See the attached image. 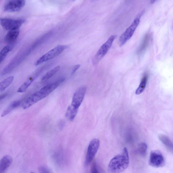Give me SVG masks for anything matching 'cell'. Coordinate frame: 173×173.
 Returning a JSON list of instances; mask_svg holds the SVG:
<instances>
[{
  "mask_svg": "<svg viewBox=\"0 0 173 173\" xmlns=\"http://www.w3.org/2000/svg\"><path fill=\"white\" fill-rule=\"evenodd\" d=\"M65 80L62 78L56 82L48 84L43 87L40 90L32 94L25 100L23 104V108L26 109L41 100L44 99L57 88Z\"/></svg>",
  "mask_w": 173,
  "mask_h": 173,
  "instance_id": "obj_1",
  "label": "cell"
},
{
  "mask_svg": "<svg viewBox=\"0 0 173 173\" xmlns=\"http://www.w3.org/2000/svg\"><path fill=\"white\" fill-rule=\"evenodd\" d=\"M129 157L128 150L124 147L122 151L110 160L108 167V172L111 173L122 172L128 167Z\"/></svg>",
  "mask_w": 173,
  "mask_h": 173,
  "instance_id": "obj_2",
  "label": "cell"
},
{
  "mask_svg": "<svg viewBox=\"0 0 173 173\" xmlns=\"http://www.w3.org/2000/svg\"><path fill=\"white\" fill-rule=\"evenodd\" d=\"M87 91V87L82 86L79 88L75 92L72 98V104L67 109L78 113L79 108L82 104Z\"/></svg>",
  "mask_w": 173,
  "mask_h": 173,
  "instance_id": "obj_3",
  "label": "cell"
},
{
  "mask_svg": "<svg viewBox=\"0 0 173 173\" xmlns=\"http://www.w3.org/2000/svg\"><path fill=\"white\" fill-rule=\"evenodd\" d=\"M67 48V46L65 45H60L57 46L38 60L35 62V65H39L43 63L57 57L62 53Z\"/></svg>",
  "mask_w": 173,
  "mask_h": 173,
  "instance_id": "obj_4",
  "label": "cell"
},
{
  "mask_svg": "<svg viewBox=\"0 0 173 173\" xmlns=\"http://www.w3.org/2000/svg\"><path fill=\"white\" fill-rule=\"evenodd\" d=\"M142 13H141V14L139 15L135 19L130 26L121 36L119 41V44L120 47H122L132 37L138 26Z\"/></svg>",
  "mask_w": 173,
  "mask_h": 173,
  "instance_id": "obj_5",
  "label": "cell"
},
{
  "mask_svg": "<svg viewBox=\"0 0 173 173\" xmlns=\"http://www.w3.org/2000/svg\"><path fill=\"white\" fill-rule=\"evenodd\" d=\"M99 145L100 141L98 139H93L90 141L88 147L85 166H88L92 161L98 151Z\"/></svg>",
  "mask_w": 173,
  "mask_h": 173,
  "instance_id": "obj_6",
  "label": "cell"
},
{
  "mask_svg": "<svg viewBox=\"0 0 173 173\" xmlns=\"http://www.w3.org/2000/svg\"><path fill=\"white\" fill-rule=\"evenodd\" d=\"M115 38L116 36L115 35L110 36L107 41L101 46L93 58V62L94 64H97L106 55L111 48Z\"/></svg>",
  "mask_w": 173,
  "mask_h": 173,
  "instance_id": "obj_7",
  "label": "cell"
},
{
  "mask_svg": "<svg viewBox=\"0 0 173 173\" xmlns=\"http://www.w3.org/2000/svg\"><path fill=\"white\" fill-rule=\"evenodd\" d=\"M24 22V19H18L7 18L0 19V23L2 27L6 30L8 31L19 28Z\"/></svg>",
  "mask_w": 173,
  "mask_h": 173,
  "instance_id": "obj_8",
  "label": "cell"
},
{
  "mask_svg": "<svg viewBox=\"0 0 173 173\" xmlns=\"http://www.w3.org/2000/svg\"><path fill=\"white\" fill-rule=\"evenodd\" d=\"M165 159L162 154L158 150L152 151L150 153L149 164L153 167H161L164 166Z\"/></svg>",
  "mask_w": 173,
  "mask_h": 173,
  "instance_id": "obj_9",
  "label": "cell"
},
{
  "mask_svg": "<svg viewBox=\"0 0 173 173\" xmlns=\"http://www.w3.org/2000/svg\"><path fill=\"white\" fill-rule=\"evenodd\" d=\"M25 0H9L4 6L6 12H15L20 11L24 8Z\"/></svg>",
  "mask_w": 173,
  "mask_h": 173,
  "instance_id": "obj_10",
  "label": "cell"
},
{
  "mask_svg": "<svg viewBox=\"0 0 173 173\" xmlns=\"http://www.w3.org/2000/svg\"><path fill=\"white\" fill-rule=\"evenodd\" d=\"M44 69V68L43 67L39 69L38 70H37L36 72L31 75L26 82L19 88L17 91V92L22 93L25 92L28 87L30 86V85L34 82V81L37 78L40 74L42 72Z\"/></svg>",
  "mask_w": 173,
  "mask_h": 173,
  "instance_id": "obj_11",
  "label": "cell"
},
{
  "mask_svg": "<svg viewBox=\"0 0 173 173\" xmlns=\"http://www.w3.org/2000/svg\"><path fill=\"white\" fill-rule=\"evenodd\" d=\"M13 161L11 157L6 155L2 158L0 161V173H3L9 168Z\"/></svg>",
  "mask_w": 173,
  "mask_h": 173,
  "instance_id": "obj_12",
  "label": "cell"
},
{
  "mask_svg": "<svg viewBox=\"0 0 173 173\" xmlns=\"http://www.w3.org/2000/svg\"><path fill=\"white\" fill-rule=\"evenodd\" d=\"M19 29L9 31L5 37V41L10 44H12L16 40L19 35Z\"/></svg>",
  "mask_w": 173,
  "mask_h": 173,
  "instance_id": "obj_13",
  "label": "cell"
},
{
  "mask_svg": "<svg viewBox=\"0 0 173 173\" xmlns=\"http://www.w3.org/2000/svg\"><path fill=\"white\" fill-rule=\"evenodd\" d=\"M158 138L163 144L168 151L173 153V145L172 142L167 136L163 134H160Z\"/></svg>",
  "mask_w": 173,
  "mask_h": 173,
  "instance_id": "obj_14",
  "label": "cell"
},
{
  "mask_svg": "<svg viewBox=\"0 0 173 173\" xmlns=\"http://www.w3.org/2000/svg\"><path fill=\"white\" fill-rule=\"evenodd\" d=\"M148 79V74L146 73L143 76L139 86L137 89L135 93L137 95H139L142 93L145 88Z\"/></svg>",
  "mask_w": 173,
  "mask_h": 173,
  "instance_id": "obj_15",
  "label": "cell"
},
{
  "mask_svg": "<svg viewBox=\"0 0 173 173\" xmlns=\"http://www.w3.org/2000/svg\"><path fill=\"white\" fill-rule=\"evenodd\" d=\"M21 104V101H15L13 102L1 114V117H3L7 115L12 110L19 106Z\"/></svg>",
  "mask_w": 173,
  "mask_h": 173,
  "instance_id": "obj_16",
  "label": "cell"
},
{
  "mask_svg": "<svg viewBox=\"0 0 173 173\" xmlns=\"http://www.w3.org/2000/svg\"><path fill=\"white\" fill-rule=\"evenodd\" d=\"M14 79L13 76H10L4 79L0 83V93L3 92L12 84Z\"/></svg>",
  "mask_w": 173,
  "mask_h": 173,
  "instance_id": "obj_17",
  "label": "cell"
},
{
  "mask_svg": "<svg viewBox=\"0 0 173 173\" xmlns=\"http://www.w3.org/2000/svg\"><path fill=\"white\" fill-rule=\"evenodd\" d=\"M60 68V66H58L53 68V69L49 70L43 76L41 79V81L42 82H46L57 73V72L59 71Z\"/></svg>",
  "mask_w": 173,
  "mask_h": 173,
  "instance_id": "obj_18",
  "label": "cell"
},
{
  "mask_svg": "<svg viewBox=\"0 0 173 173\" xmlns=\"http://www.w3.org/2000/svg\"><path fill=\"white\" fill-rule=\"evenodd\" d=\"M150 39V35L149 34H147L146 35L142 43L139 47V49L138 51V53H141L145 51L146 49L149 45Z\"/></svg>",
  "mask_w": 173,
  "mask_h": 173,
  "instance_id": "obj_19",
  "label": "cell"
},
{
  "mask_svg": "<svg viewBox=\"0 0 173 173\" xmlns=\"http://www.w3.org/2000/svg\"><path fill=\"white\" fill-rule=\"evenodd\" d=\"M12 48L11 46L8 45L4 47L0 52V64L5 59L8 54L12 50Z\"/></svg>",
  "mask_w": 173,
  "mask_h": 173,
  "instance_id": "obj_20",
  "label": "cell"
},
{
  "mask_svg": "<svg viewBox=\"0 0 173 173\" xmlns=\"http://www.w3.org/2000/svg\"><path fill=\"white\" fill-rule=\"evenodd\" d=\"M147 146L145 142H141L139 144L138 147L137 151L139 155L142 156H145L147 154Z\"/></svg>",
  "mask_w": 173,
  "mask_h": 173,
  "instance_id": "obj_21",
  "label": "cell"
},
{
  "mask_svg": "<svg viewBox=\"0 0 173 173\" xmlns=\"http://www.w3.org/2000/svg\"><path fill=\"white\" fill-rule=\"evenodd\" d=\"M38 170L39 172L40 173H49L51 172L49 168L44 166H40L38 168Z\"/></svg>",
  "mask_w": 173,
  "mask_h": 173,
  "instance_id": "obj_22",
  "label": "cell"
},
{
  "mask_svg": "<svg viewBox=\"0 0 173 173\" xmlns=\"http://www.w3.org/2000/svg\"><path fill=\"white\" fill-rule=\"evenodd\" d=\"M91 172L92 173H98L99 172L98 171L97 164L95 162H94L93 165L92 166L91 168Z\"/></svg>",
  "mask_w": 173,
  "mask_h": 173,
  "instance_id": "obj_23",
  "label": "cell"
},
{
  "mask_svg": "<svg viewBox=\"0 0 173 173\" xmlns=\"http://www.w3.org/2000/svg\"><path fill=\"white\" fill-rule=\"evenodd\" d=\"M80 65H77L75 66L74 67V68H73L72 74L73 75L75 73L76 71V70H78L79 68H80Z\"/></svg>",
  "mask_w": 173,
  "mask_h": 173,
  "instance_id": "obj_24",
  "label": "cell"
},
{
  "mask_svg": "<svg viewBox=\"0 0 173 173\" xmlns=\"http://www.w3.org/2000/svg\"><path fill=\"white\" fill-rule=\"evenodd\" d=\"M157 0H151V4H153L155 3V2L157 1Z\"/></svg>",
  "mask_w": 173,
  "mask_h": 173,
  "instance_id": "obj_25",
  "label": "cell"
},
{
  "mask_svg": "<svg viewBox=\"0 0 173 173\" xmlns=\"http://www.w3.org/2000/svg\"><path fill=\"white\" fill-rule=\"evenodd\" d=\"M72 1H74L75 0H72Z\"/></svg>",
  "mask_w": 173,
  "mask_h": 173,
  "instance_id": "obj_26",
  "label": "cell"
}]
</instances>
